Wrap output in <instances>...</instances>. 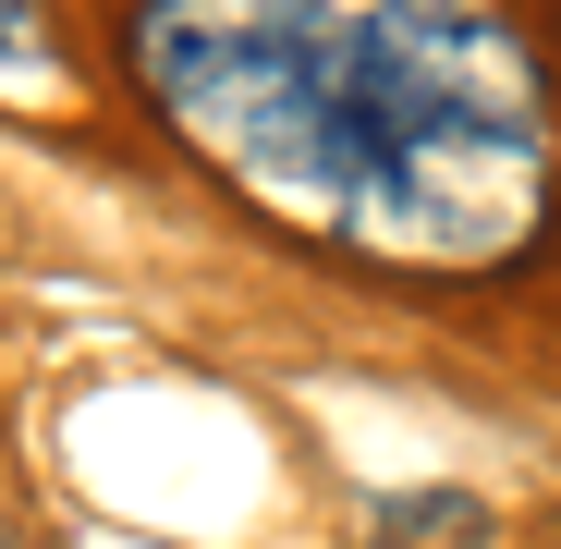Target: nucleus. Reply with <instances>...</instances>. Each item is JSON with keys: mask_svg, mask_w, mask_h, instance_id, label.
<instances>
[{"mask_svg": "<svg viewBox=\"0 0 561 549\" xmlns=\"http://www.w3.org/2000/svg\"><path fill=\"white\" fill-rule=\"evenodd\" d=\"M61 85V37L37 0H0V99H49Z\"/></svg>", "mask_w": 561, "mask_h": 549, "instance_id": "3", "label": "nucleus"}, {"mask_svg": "<svg viewBox=\"0 0 561 549\" xmlns=\"http://www.w3.org/2000/svg\"><path fill=\"white\" fill-rule=\"evenodd\" d=\"M489 513L463 501V489H427V501H379L366 513V549H477Z\"/></svg>", "mask_w": 561, "mask_h": 549, "instance_id": "2", "label": "nucleus"}, {"mask_svg": "<svg viewBox=\"0 0 561 549\" xmlns=\"http://www.w3.org/2000/svg\"><path fill=\"white\" fill-rule=\"evenodd\" d=\"M135 73L232 196L477 282L549 208V73L489 0H147Z\"/></svg>", "mask_w": 561, "mask_h": 549, "instance_id": "1", "label": "nucleus"}]
</instances>
